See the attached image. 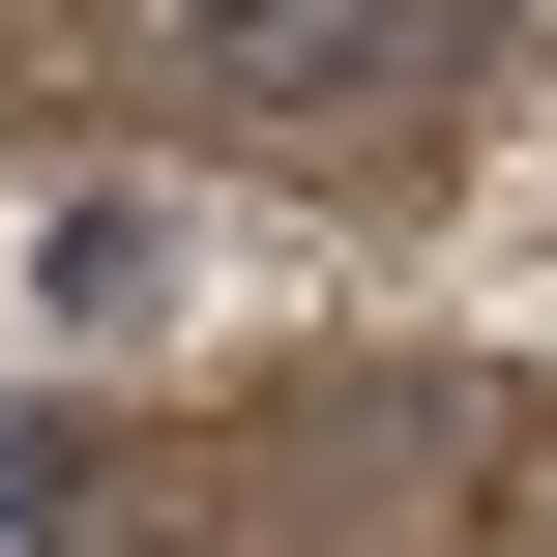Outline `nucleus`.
<instances>
[{
  "instance_id": "1",
  "label": "nucleus",
  "mask_w": 557,
  "mask_h": 557,
  "mask_svg": "<svg viewBox=\"0 0 557 557\" xmlns=\"http://www.w3.org/2000/svg\"><path fill=\"white\" fill-rule=\"evenodd\" d=\"M382 59H411V0H176L206 117H382Z\"/></svg>"
},
{
  "instance_id": "2",
  "label": "nucleus",
  "mask_w": 557,
  "mask_h": 557,
  "mask_svg": "<svg viewBox=\"0 0 557 557\" xmlns=\"http://www.w3.org/2000/svg\"><path fill=\"white\" fill-rule=\"evenodd\" d=\"M29 294H59L88 352H117V323H176V206H147V176H88V206H29Z\"/></svg>"
},
{
  "instance_id": "3",
  "label": "nucleus",
  "mask_w": 557,
  "mask_h": 557,
  "mask_svg": "<svg viewBox=\"0 0 557 557\" xmlns=\"http://www.w3.org/2000/svg\"><path fill=\"white\" fill-rule=\"evenodd\" d=\"M0 557H88V411H0Z\"/></svg>"
}]
</instances>
